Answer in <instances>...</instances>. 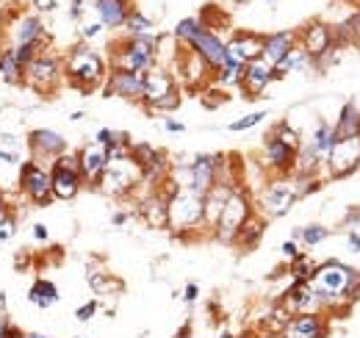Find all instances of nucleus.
Wrapping results in <instances>:
<instances>
[{"label": "nucleus", "instance_id": "f257e3e1", "mask_svg": "<svg viewBox=\"0 0 360 338\" xmlns=\"http://www.w3.org/2000/svg\"><path fill=\"white\" fill-rule=\"evenodd\" d=\"M311 286L321 302V313L344 319L360 296V269L338 258H330L316 266Z\"/></svg>", "mask_w": 360, "mask_h": 338}, {"label": "nucleus", "instance_id": "f03ea898", "mask_svg": "<svg viewBox=\"0 0 360 338\" xmlns=\"http://www.w3.org/2000/svg\"><path fill=\"white\" fill-rule=\"evenodd\" d=\"M200 225H205V197L191 189H178L169 197V230L183 236Z\"/></svg>", "mask_w": 360, "mask_h": 338}, {"label": "nucleus", "instance_id": "7ed1b4c3", "mask_svg": "<svg viewBox=\"0 0 360 338\" xmlns=\"http://www.w3.org/2000/svg\"><path fill=\"white\" fill-rule=\"evenodd\" d=\"M141 103L153 111H175L180 106V92L172 73L158 70V67L147 70L144 84H141Z\"/></svg>", "mask_w": 360, "mask_h": 338}, {"label": "nucleus", "instance_id": "20e7f679", "mask_svg": "<svg viewBox=\"0 0 360 338\" xmlns=\"http://www.w3.org/2000/svg\"><path fill=\"white\" fill-rule=\"evenodd\" d=\"M105 61L103 56H97L89 47H78L70 58H67V78L70 84L81 92H91L94 86H100L108 75H105Z\"/></svg>", "mask_w": 360, "mask_h": 338}, {"label": "nucleus", "instance_id": "39448f33", "mask_svg": "<svg viewBox=\"0 0 360 338\" xmlns=\"http://www.w3.org/2000/svg\"><path fill=\"white\" fill-rule=\"evenodd\" d=\"M155 67V39L150 37H131L114 56H111V70L122 73H147Z\"/></svg>", "mask_w": 360, "mask_h": 338}, {"label": "nucleus", "instance_id": "423d86ee", "mask_svg": "<svg viewBox=\"0 0 360 338\" xmlns=\"http://www.w3.org/2000/svg\"><path fill=\"white\" fill-rule=\"evenodd\" d=\"M252 216V203L247 197L244 189H233V194L227 197L225 208H222V216L214 227V236L222 242V244H233L238 230L244 227V222Z\"/></svg>", "mask_w": 360, "mask_h": 338}, {"label": "nucleus", "instance_id": "0eeeda50", "mask_svg": "<svg viewBox=\"0 0 360 338\" xmlns=\"http://www.w3.org/2000/svg\"><path fill=\"white\" fill-rule=\"evenodd\" d=\"M139 183H141V167L136 164L131 156L111 158L105 172H103V177H100V189L105 194H114V197H122V194L134 192Z\"/></svg>", "mask_w": 360, "mask_h": 338}, {"label": "nucleus", "instance_id": "6e6552de", "mask_svg": "<svg viewBox=\"0 0 360 338\" xmlns=\"http://www.w3.org/2000/svg\"><path fill=\"white\" fill-rule=\"evenodd\" d=\"M330 180H344L360 169V136L355 139H338L324 161Z\"/></svg>", "mask_w": 360, "mask_h": 338}, {"label": "nucleus", "instance_id": "1a4fd4ad", "mask_svg": "<svg viewBox=\"0 0 360 338\" xmlns=\"http://www.w3.org/2000/svg\"><path fill=\"white\" fill-rule=\"evenodd\" d=\"M297 200H300V197H297L294 180H291V177H277V180H271L269 186L264 189V194H261V208L266 211L269 219H280V216H285V213L294 208Z\"/></svg>", "mask_w": 360, "mask_h": 338}, {"label": "nucleus", "instance_id": "9d476101", "mask_svg": "<svg viewBox=\"0 0 360 338\" xmlns=\"http://www.w3.org/2000/svg\"><path fill=\"white\" fill-rule=\"evenodd\" d=\"M186 47H191L194 53H200V56L205 58V64L214 70V75L227 64L225 42L217 37V31H211V28H205V25H200V28L194 31V37L186 42Z\"/></svg>", "mask_w": 360, "mask_h": 338}, {"label": "nucleus", "instance_id": "9b49d317", "mask_svg": "<svg viewBox=\"0 0 360 338\" xmlns=\"http://www.w3.org/2000/svg\"><path fill=\"white\" fill-rule=\"evenodd\" d=\"M20 183H22V192H25V197H28L31 203H37V206L53 203V180H50V172H47L42 164L28 161V164L22 167Z\"/></svg>", "mask_w": 360, "mask_h": 338}, {"label": "nucleus", "instance_id": "f8f14e48", "mask_svg": "<svg viewBox=\"0 0 360 338\" xmlns=\"http://www.w3.org/2000/svg\"><path fill=\"white\" fill-rule=\"evenodd\" d=\"M219 167H222L219 156H194V161H188V189L205 197L219 180Z\"/></svg>", "mask_w": 360, "mask_h": 338}, {"label": "nucleus", "instance_id": "ddd939ff", "mask_svg": "<svg viewBox=\"0 0 360 338\" xmlns=\"http://www.w3.org/2000/svg\"><path fill=\"white\" fill-rule=\"evenodd\" d=\"M297 44L311 56V61H319L330 50H335V44H333V28L327 23H321V20H314L311 25H305L297 34Z\"/></svg>", "mask_w": 360, "mask_h": 338}, {"label": "nucleus", "instance_id": "4468645a", "mask_svg": "<svg viewBox=\"0 0 360 338\" xmlns=\"http://www.w3.org/2000/svg\"><path fill=\"white\" fill-rule=\"evenodd\" d=\"M277 305L285 308L291 316H297V313H321V302H319L311 283H294L291 280V286L280 294Z\"/></svg>", "mask_w": 360, "mask_h": 338}, {"label": "nucleus", "instance_id": "2eb2a0df", "mask_svg": "<svg viewBox=\"0 0 360 338\" xmlns=\"http://www.w3.org/2000/svg\"><path fill=\"white\" fill-rule=\"evenodd\" d=\"M297 153H300V150L288 147V144L280 142L274 133H269V136L264 139V167L271 169V172L280 175V177H285V175L294 172V167H297Z\"/></svg>", "mask_w": 360, "mask_h": 338}, {"label": "nucleus", "instance_id": "dca6fc26", "mask_svg": "<svg viewBox=\"0 0 360 338\" xmlns=\"http://www.w3.org/2000/svg\"><path fill=\"white\" fill-rule=\"evenodd\" d=\"M227 47V64H236V67H247L252 61L261 58L264 53V37L258 34H236L230 42H225Z\"/></svg>", "mask_w": 360, "mask_h": 338}, {"label": "nucleus", "instance_id": "f3484780", "mask_svg": "<svg viewBox=\"0 0 360 338\" xmlns=\"http://www.w3.org/2000/svg\"><path fill=\"white\" fill-rule=\"evenodd\" d=\"M285 338H327L330 336V316L327 313H297L288 319Z\"/></svg>", "mask_w": 360, "mask_h": 338}, {"label": "nucleus", "instance_id": "a211bd4d", "mask_svg": "<svg viewBox=\"0 0 360 338\" xmlns=\"http://www.w3.org/2000/svg\"><path fill=\"white\" fill-rule=\"evenodd\" d=\"M61 78V67L56 58L50 56H37L28 67H25V81L34 86L37 92H50Z\"/></svg>", "mask_w": 360, "mask_h": 338}, {"label": "nucleus", "instance_id": "6ab92c4d", "mask_svg": "<svg viewBox=\"0 0 360 338\" xmlns=\"http://www.w3.org/2000/svg\"><path fill=\"white\" fill-rule=\"evenodd\" d=\"M141 84H144V73H122V70H111L108 78H105V97L141 100Z\"/></svg>", "mask_w": 360, "mask_h": 338}, {"label": "nucleus", "instance_id": "aec40b11", "mask_svg": "<svg viewBox=\"0 0 360 338\" xmlns=\"http://www.w3.org/2000/svg\"><path fill=\"white\" fill-rule=\"evenodd\" d=\"M28 147H31V153H34L37 158H50V161H56L58 156L67 153V139H64L61 133H56V130L39 127V130H31Z\"/></svg>", "mask_w": 360, "mask_h": 338}, {"label": "nucleus", "instance_id": "412c9836", "mask_svg": "<svg viewBox=\"0 0 360 338\" xmlns=\"http://www.w3.org/2000/svg\"><path fill=\"white\" fill-rule=\"evenodd\" d=\"M78 161H81V177H84L86 183H100V177H103V172L108 167L111 156H108V150H105L103 144L89 142L86 147H81Z\"/></svg>", "mask_w": 360, "mask_h": 338}, {"label": "nucleus", "instance_id": "4be33fe9", "mask_svg": "<svg viewBox=\"0 0 360 338\" xmlns=\"http://www.w3.org/2000/svg\"><path fill=\"white\" fill-rule=\"evenodd\" d=\"M271 81H274L271 67L264 58H258V61H252V64L244 67L241 89L247 92V97H264V92H266V86H269Z\"/></svg>", "mask_w": 360, "mask_h": 338}, {"label": "nucleus", "instance_id": "5701e85b", "mask_svg": "<svg viewBox=\"0 0 360 338\" xmlns=\"http://www.w3.org/2000/svg\"><path fill=\"white\" fill-rule=\"evenodd\" d=\"M294 47H297V34H294V31H277V34L264 37V53H261V58H264L269 67H274V64L283 61Z\"/></svg>", "mask_w": 360, "mask_h": 338}, {"label": "nucleus", "instance_id": "b1692460", "mask_svg": "<svg viewBox=\"0 0 360 338\" xmlns=\"http://www.w3.org/2000/svg\"><path fill=\"white\" fill-rule=\"evenodd\" d=\"M141 219L150 225V227H169V200L155 189L150 192V197L141 200Z\"/></svg>", "mask_w": 360, "mask_h": 338}, {"label": "nucleus", "instance_id": "393cba45", "mask_svg": "<svg viewBox=\"0 0 360 338\" xmlns=\"http://www.w3.org/2000/svg\"><path fill=\"white\" fill-rule=\"evenodd\" d=\"M50 180H53V197L56 200H72V197H78V192L84 186L81 172H72V169H61V167L50 169Z\"/></svg>", "mask_w": 360, "mask_h": 338}, {"label": "nucleus", "instance_id": "a878e982", "mask_svg": "<svg viewBox=\"0 0 360 338\" xmlns=\"http://www.w3.org/2000/svg\"><path fill=\"white\" fill-rule=\"evenodd\" d=\"M230 194H233V186H227V183H217V186L205 194V227H208V230L217 227V222H219V216H222V208H225Z\"/></svg>", "mask_w": 360, "mask_h": 338}, {"label": "nucleus", "instance_id": "bb28decb", "mask_svg": "<svg viewBox=\"0 0 360 338\" xmlns=\"http://www.w3.org/2000/svg\"><path fill=\"white\" fill-rule=\"evenodd\" d=\"M333 130H335V142L338 139H355V136H360V106L355 100L344 103V108L338 114V123L333 125Z\"/></svg>", "mask_w": 360, "mask_h": 338}, {"label": "nucleus", "instance_id": "cd10ccee", "mask_svg": "<svg viewBox=\"0 0 360 338\" xmlns=\"http://www.w3.org/2000/svg\"><path fill=\"white\" fill-rule=\"evenodd\" d=\"M94 8H97V17H100V23L105 28H122L128 14H131L125 0H97Z\"/></svg>", "mask_w": 360, "mask_h": 338}, {"label": "nucleus", "instance_id": "c85d7f7f", "mask_svg": "<svg viewBox=\"0 0 360 338\" xmlns=\"http://www.w3.org/2000/svg\"><path fill=\"white\" fill-rule=\"evenodd\" d=\"M180 73L186 75L188 84H200V81L208 78L214 70L205 64V58H202L200 53H194V50L188 47V50H183V56H180Z\"/></svg>", "mask_w": 360, "mask_h": 338}, {"label": "nucleus", "instance_id": "c756f323", "mask_svg": "<svg viewBox=\"0 0 360 338\" xmlns=\"http://www.w3.org/2000/svg\"><path fill=\"white\" fill-rule=\"evenodd\" d=\"M58 299H61L58 286H56L53 280H45V277L34 280V286L28 289V302L37 305V308H42V311L53 308V305H58Z\"/></svg>", "mask_w": 360, "mask_h": 338}, {"label": "nucleus", "instance_id": "7c9ffc66", "mask_svg": "<svg viewBox=\"0 0 360 338\" xmlns=\"http://www.w3.org/2000/svg\"><path fill=\"white\" fill-rule=\"evenodd\" d=\"M333 144H335V130H333V125H327L324 120H319L314 127V133H311V139H308V147L314 150L321 161H327Z\"/></svg>", "mask_w": 360, "mask_h": 338}, {"label": "nucleus", "instance_id": "2f4dec72", "mask_svg": "<svg viewBox=\"0 0 360 338\" xmlns=\"http://www.w3.org/2000/svg\"><path fill=\"white\" fill-rule=\"evenodd\" d=\"M311 64H314V61H311V56H308V53H305V50L297 44V47H294V50H291V53H288L283 61H277V64L271 67V75H274V78H285L288 73L305 70V67H311Z\"/></svg>", "mask_w": 360, "mask_h": 338}, {"label": "nucleus", "instance_id": "473e14b6", "mask_svg": "<svg viewBox=\"0 0 360 338\" xmlns=\"http://www.w3.org/2000/svg\"><path fill=\"white\" fill-rule=\"evenodd\" d=\"M264 230H266V222L252 213V216L244 222V227L238 230V236H236L233 244H238L241 250H252V247H258V242L264 239Z\"/></svg>", "mask_w": 360, "mask_h": 338}, {"label": "nucleus", "instance_id": "72a5a7b5", "mask_svg": "<svg viewBox=\"0 0 360 338\" xmlns=\"http://www.w3.org/2000/svg\"><path fill=\"white\" fill-rule=\"evenodd\" d=\"M333 236V230L327 227V225H302V227H294V233H291V239L294 242H300L302 247H319L321 242H327Z\"/></svg>", "mask_w": 360, "mask_h": 338}, {"label": "nucleus", "instance_id": "f704fd0d", "mask_svg": "<svg viewBox=\"0 0 360 338\" xmlns=\"http://www.w3.org/2000/svg\"><path fill=\"white\" fill-rule=\"evenodd\" d=\"M316 266H319V263H316L314 258L308 253H302V255H297L294 261H288V269H285V272H288V277H291L294 283H311L316 275Z\"/></svg>", "mask_w": 360, "mask_h": 338}, {"label": "nucleus", "instance_id": "c9c22d12", "mask_svg": "<svg viewBox=\"0 0 360 338\" xmlns=\"http://www.w3.org/2000/svg\"><path fill=\"white\" fill-rule=\"evenodd\" d=\"M89 286L91 292L100 296H114L122 292V280L108 272H89Z\"/></svg>", "mask_w": 360, "mask_h": 338}, {"label": "nucleus", "instance_id": "e433bc0d", "mask_svg": "<svg viewBox=\"0 0 360 338\" xmlns=\"http://www.w3.org/2000/svg\"><path fill=\"white\" fill-rule=\"evenodd\" d=\"M0 75H3V81H8V84H20V81L25 78V70H22L20 61L14 58V50H6V53L0 56Z\"/></svg>", "mask_w": 360, "mask_h": 338}, {"label": "nucleus", "instance_id": "4c0bfd02", "mask_svg": "<svg viewBox=\"0 0 360 338\" xmlns=\"http://www.w3.org/2000/svg\"><path fill=\"white\" fill-rule=\"evenodd\" d=\"M39 37H42V23L34 20V17H25V20L20 23V28H17V47H20V44L37 47Z\"/></svg>", "mask_w": 360, "mask_h": 338}, {"label": "nucleus", "instance_id": "58836bf2", "mask_svg": "<svg viewBox=\"0 0 360 338\" xmlns=\"http://www.w3.org/2000/svg\"><path fill=\"white\" fill-rule=\"evenodd\" d=\"M131 37H150L153 34V23L147 20V17H141L139 11H131L128 14V20H125V25H122Z\"/></svg>", "mask_w": 360, "mask_h": 338}, {"label": "nucleus", "instance_id": "ea45409f", "mask_svg": "<svg viewBox=\"0 0 360 338\" xmlns=\"http://www.w3.org/2000/svg\"><path fill=\"white\" fill-rule=\"evenodd\" d=\"M266 117H269V111H252V114H244V117L233 120V123L227 125V130H233V133H241V130H252L255 125H261Z\"/></svg>", "mask_w": 360, "mask_h": 338}, {"label": "nucleus", "instance_id": "a19ab883", "mask_svg": "<svg viewBox=\"0 0 360 338\" xmlns=\"http://www.w3.org/2000/svg\"><path fill=\"white\" fill-rule=\"evenodd\" d=\"M241 75H244V67L225 64V67L217 73V81H219L222 86H241Z\"/></svg>", "mask_w": 360, "mask_h": 338}, {"label": "nucleus", "instance_id": "79ce46f5", "mask_svg": "<svg viewBox=\"0 0 360 338\" xmlns=\"http://www.w3.org/2000/svg\"><path fill=\"white\" fill-rule=\"evenodd\" d=\"M97 313H100V302H97V299H89V302H84V305L75 311V319L86 325V322H91Z\"/></svg>", "mask_w": 360, "mask_h": 338}, {"label": "nucleus", "instance_id": "37998d69", "mask_svg": "<svg viewBox=\"0 0 360 338\" xmlns=\"http://www.w3.org/2000/svg\"><path fill=\"white\" fill-rule=\"evenodd\" d=\"M14 233H17V222H14L11 216H8V219H3V222H0V247H3V244H8V242L14 239Z\"/></svg>", "mask_w": 360, "mask_h": 338}, {"label": "nucleus", "instance_id": "c03bdc74", "mask_svg": "<svg viewBox=\"0 0 360 338\" xmlns=\"http://www.w3.org/2000/svg\"><path fill=\"white\" fill-rule=\"evenodd\" d=\"M280 253H283V258H288V261H294L297 255H302L305 250H302V244L300 242H294V239H288V242H283V247H280Z\"/></svg>", "mask_w": 360, "mask_h": 338}, {"label": "nucleus", "instance_id": "a18cd8bd", "mask_svg": "<svg viewBox=\"0 0 360 338\" xmlns=\"http://www.w3.org/2000/svg\"><path fill=\"white\" fill-rule=\"evenodd\" d=\"M180 296H183V302H186V305H194V302H197V296H200V286H197V283H188Z\"/></svg>", "mask_w": 360, "mask_h": 338}, {"label": "nucleus", "instance_id": "49530a36", "mask_svg": "<svg viewBox=\"0 0 360 338\" xmlns=\"http://www.w3.org/2000/svg\"><path fill=\"white\" fill-rule=\"evenodd\" d=\"M103 28H105L103 23H89V25H84V28H81V34H84V39H94V37H100V34H103Z\"/></svg>", "mask_w": 360, "mask_h": 338}, {"label": "nucleus", "instance_id": "de8ad7c7", "mask_svg": "<svg viewBox=\"0 0 360 338\" xmlns=\"http://www.w3.org/2000/svg\"><path fill=\"white\" fill-rule=\"evenodd\" d=\"M347 247H349L352 253H360V230H349V233H347Z\"/></svg>", "mask_w": 360, "mask_h": 338}, {"label": "nucleus", "instance_id": "09e8293b", "mask_svg": "<svg viewBox=\"0 0 360 338\" xmlns=\"http://www.w3.org/2000/svg\"><path fill=\"white\" fill-rule=\"evenodd\" d=\"M349 28H352V37H355V44L360 47V11L349 17Z\"/></svg>", "mask_w": 360, "mask_h": 338}, {"label": "nucleus", "instance_id": "8fccbe9b", "mask_svg": "<svg viewBox=\"0 0 360 338\" xmlns=\"http://www.w3.org/2000/svg\"><path fill=\"white\" fill-rule=\"evenodd\" d=\"M164 127H167L169 133H183V130H186V125H183V123H178V120H169V117L164 120Z\"/></svg>", "mask_w": 360, "mask_h": 338}, {"label": "nucleus", "instance_id": "3c124183", "mask_svg": "<svg viewBox=\"0 0 360 338\" xmlns=\"http://www.w3.org/2000/svg\"><path fill=\"white\" fill-rule=\"evenodd\" d=\"M6 338H28V333H22L17 325L8 322V325H6Z\"/></svg>", "mask_w": 360, "mask_h": 338}, {"label": "nucleus", "instance_id": "603ef678", "mask_svg": "<svg viewBox=\"0 0 360 338\" xmlns=\"http://www.w3.org/2000/svg\"><path fill=\"white\" fill-rule=\"evenodd\" d=\"M47 236H50V233H47L45 225H34V239H37V242H47Z\"/></svg>", "mask_w": 360, "mask_h": 338}, {"label": "nucleus", "instance_id": "864d4df0", "mask_svg": "<svg viewBox=\"0 0 360 338\" xmlns=\"http://www.w3.org/2000/svg\"><path fill=\"white\" fill-rule=\"evenodd\" d=\"M34 6H37L39 11H53V8H56V0H34Z\"/></svg>", "mask_w": 360, "mask_h": 338}, {"label": "nucleus", "instance_id": "5fc2aeb1", "mask_svg": "<svg viewBox=\"0 0 360 338\" xmlns=\"http://www.w3.org/2000/svg\"><path fill=\"white\" fill-rule=\"evenodd\" d=\"M111 222H114V225H125V222H128V213H114V216H111Z\"/></svg>", "mask_w": 360, "mask_h": 338}, {"label": "nucleus", "instance_id": "6e6d98bb", "mask_svg": "<svg viewBox=\"0 0 360 338\" xmlns=\"http://www.w3.org/2000/svg\"><path fill=\"white\" fill-rule=\"evenodd\" d=\"M6 325H8V319L0 316V338H6Z\"/></svg>", "mask_w": 360, "mask_h": 338}, {"label": "nucleus", "instance_id": "4d7b16f0", "mask_svg": "<svg viewBox=\"0 0 360 338\" xmlns=\"http://www.w3.org/2000/svg\"><path fill=\"white\" fill-rule=\"evenodd\" d=\"M6 313V296H3V292H0V316Z\"/></svg>", "mask_w": 360, "mask_h": 338}, {"label": "nucleus", "instance_id": "13d9d810", "mask_svg": "<svg viewBox=\"0 0 360 338\" xmlns=\"http://www.w3.org/2000/svg\"><path fill=\"white\" fill-rule=\"evenodd\" d=\"M28 338H53V336H45V333H28Z\"/></svg>", "mask_w": 360, "mask_h": 338}, {"label": "nucleus", "instance_id": "bf43d9fd", "mask_svg": "<svg viewBox=\"0 0 360 338\" xmlns=\"http://www.w3.org/2000/svg\"><path fill=\"white\" fill-rule=\"evenodd\" d=\"M217 338H236V336H233V333H227V330H222V333H219Z\"/></svg>", "mask_w": 360, "mask_h": 338}, {"label": "nucleus", "instance_id": "052dcab7", "mask_svg": "<svg viewBox=\"0 0 360 338\" xmlns=\"http://www.w3.org/2000/svg\"><path fill=\"white\" fill-rule=\"evenodd\" d=\"M258 338H283V336H269V333H258Z\"/></svg>", "mask_w": 360, "mask_h": 338}, {"label": "nucleus", "instance_id": "680f3d73", "mask_svg": "<svg viewBox=\"0 0 360 338\" xmlns=\"http://www.w3.org/2000/svg\"><path fill=\"white\" fill-rule=\"evenodd\" d=\"M236 338H258V336H252V333H241V336H236Z\"/></svg>", "mask_w": 360, "mask_h": 338}, {"label": "nucleus", "instance_id": "e2e57ef3", "mask_svg": "<svg viewBox=\"0 0 360 338\" xmlns=\"http://www.w3.org/2000/svg\"><path fill=\"white\" fill-rule=\"evenodd\" d=\"M0 211H3V200H0Z\"/></svg>", "mask_w": 360, "mask_h": 338}, {"label": "nucleus", "instance_id": "0e129e2a", "mask_svg": "<svg viewBox=\"0 0 360 338\" xmlns=\"http://www.w3.org/2000/svg\"><path fill=\"white\" fill-rule=\"evenodd\" d=\"M283 338H285V336H283Z\"/></svg>", "mask_w": 360, "mask_h": 338}]
</instances>
